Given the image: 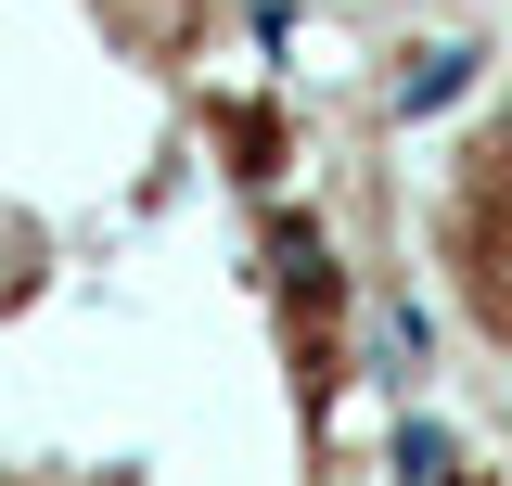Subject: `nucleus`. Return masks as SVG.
Masks as SVG:
<instances>
[{
    "label": "nucleus",
    "mask_w": 512,
    "mask_h": 486,
    "mask_svg": "<svg viewBox=\"0 0 512 486\" xmlns=\"http://www.w3.org/2000/svg\"><path fill=\"white\" fill-rule=\"evenodd\" d=\"M461 448H448V423H397V474H448Z\"/></svg>",
    "instance_id": "7ed1b4c3"
},
{
    "label": "nucleus",
    "mask_w": 512,
    "mask_h": 486,
    "mask_svg": "<svg viewBox=\"0 0 512 486\" xmlns=\"http://www.w3.org/2000/svg\"><path fill=\"white\" fill-rule=\"evenodd\" d=\"M474 90V52H423L410 77H397V116H436V103H461Z\"/></svg>",
    "instance_id": "f03ea898"
},
{
    "label": "nucleus",
    "mask_w": 512,
    "mask_h": 486,
    "mask_svg": "<svg viewBox=\"0 0 512 486\" xmlns=\"http://www.w3.org/2000/svg\"><path fill=\"white\" fill-rule=\"evenodd\" d=\"M423 346H436V333H423V307L384 295V307H372V371H397V384H410V371H423Z\"/></svg>",
    "instance_id": "f257e3e1"
}]
</instances>
